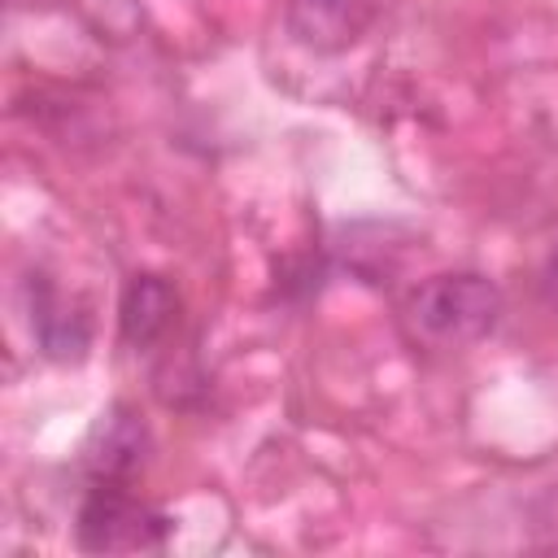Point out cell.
<instances>
[{
  "label": "cell",
  "mask_w": 558,
  "mask_h": 558,
  "mask_svg": "<svg viewBox=\"0 0 558 558\" xmlns=\"http://www.w3.org/2000/svg\"><path fill=\"white\" fill-rule=\"evenodd\" d=\"M506 314L501 288L480 270H449L418 283L405 301V331L436 353H462L497 331Z\"/></svg>",
  "instance_id": "cell-1"
},
{
  "label": "cell",
  "mask_w": 558,
  "mask_h": 558,
  "mask_svg": "<svg viewBox=\"0 0 558 558\" xmlns=\"http://www.w3.org/2000/svg\"><path fill=\"white\" fill-rule=\"evenodd\" d=\"M170 532V519L148 501L131 497L122 484H96L78 506L74 541L87 554H140L157 549Z\"/></svg>",
  "instance_id": "cell-2"
},
{
  "label": "cell",
  "mask_w": 558,
  "mask_h": 558,
  "mask_svg": "<svg viewBox=\"0 0 558 558\" xmlns=\"http://www.w3.org/2000/svg\"><path fill=\"white\" fill-rule=\"evenodd\" d=\"M397 0H288V35L318 57H336L349 52L353 44H362L388 13Z\"/></svg>",
  "instance_id": "cell-3"
},
{
  "label": "cell",
  "mask_w": 558,
  "mask_h": 558,
  "mask_svg": "<svg viewBox=\"0 0 558 558\" xmlns=\"http://www.w3.org/2000/svg\"><path fill=\"white\" fill-rule=\"evenodd\" d=\"M148 453V427L131 405H113L92 440H87V471L96 475V484H126Z\"/></svg>",
  "instance_id": "cell-4"
},
{
  "label": "cell",
  "mask_w": 558,
  "mask_h": 558,
  "mask_svg": "<svg viewBox=\"0 0 558 558\" xmlns=\"http://www.w3.org/2000/svg\"><path fill=\"white\" fill-rule=\"evenodd\" d=\"M179 318V292L161 275H131L118 301V327L131 349L157 344Z\"/></svg>",
  "instance_id": "cell-5"
},
{
  "label": "cell",
  "mask_w": 558,
  "mask_h": 558,
  "mask_svg": "<svg viewBox=\"0 0 558 558\" xmlns=\"http://www.w3.org/2000/svg\"><path fill=\"white\" fill-rule=\"evenodd\" d=\"M35 336H39L48 357H61V362L83 357V349H87V318L83 314H65L52 301V292L39 283L35 288Z\"/></svg>",
  "instance_id": "cell-6"
},
{
  "label": "cell",
  "mask_w": 558,
  "mask_h": 558,
  "mask_svg": "<svg viewBox=\"0 0 558 558\" xmlns=\"http://www.w3.org/2000/svg\"><path fill=\"white\" fill-rule=\"evenodd\" d=\"M78 4V13L100 31V35H109V39H126L131 31H135V22H140V9L131 4V0H74Z\"/></svg>",
  "instance_id": "cell-7"
}]
</instances>
